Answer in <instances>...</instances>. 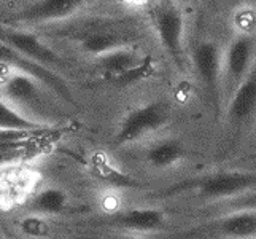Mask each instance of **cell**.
<instances>
[{
  "mask_svg": "<svg viewBox=\"0 0 256 239\" xmlns=\"http://www.w3.org/2000/svg\"><path fill=\"white\" fill-rule=\"evenodd\" d=\"M172 118L170 102L166 99L150 101L132 109L120 123L113 142L116 147H129L158 134Z\"/></svg>",
  "mask_w": 256,
  "mask_h": 239,
  "instance_id": "277c9868",
  "label": "cell"
},
{
  "mask_svg": "<svg viewBox=\"0 0 256 239\" xmlns=\"http://www.w3.org/2000/svg\"><path fill=\"white\" fill-rule=\"evenodd\" d=\"M26 155V144L21 139H6L0 136V169L13 164H20Z\"/></svg>",
  "mask_w": 256,
  "mask_h": 239,
  "instance_id": "d6986e66",
  "label": "cell"
},
{
  "mask_svg": "<svg viewBox=\"0 0 256 239\" xmlns=\"http://www.w3.org/2000/svg\"><path fill=\"white\" fill-rule=\"evenodd\" d=\"M20 229L24 236H29L30 239H40L43 236H46L50 231L48 218L37 214H29L21 220Z\"/></svg>",
  "mask_w": 256,
  "mask_h": 239,
  "instance_id": "44dd1931",
  "label": "cell"
},
{
  "mask_svg": "<svg viewBox=\"0 0 256 239\" xmlns=\"http://www.w3.org/2000/svg\"><path fill=\"white\" fill-rule=\"evenodd\" d=\"M0 63H4L10 69L20 70V72H24L30 75L32 78L38 80L43 86H46L48 90L58 97V99L64 101L70 105H75V97L72 94V90H70L67 82L60 77L59 72H56V70L35 63L32 59L24 58L20 53L13 51L6 45H2V43H0Z\"/></svg>",
  "mask_w": 256,
  "mask_h": 239,
  "instance_id": "7c38bea8",
  "label": "cell"
},
{
  "mask_svg": "<svg viewBox=\"0 0 256 239\" xmlns=\"http://www.w3.org/2000/svg\"><path fill=\"white\" fill-rule=\"evenodd\" d=\"M91 0H34L12 16V23L20 28L51 26L72 20Z\"/></svg>",
  "mask_w": 256,
  "mask_h": 239,
  "instance_id": "8fae6325",
  "label": "cell"
},
{
  "mask_svg": "<svg viewBox=\"0 0 256 239\" xmlns=\"http://www.w3.org/2000/svg\"><path fill=\"white\" fill-rule=\"evenodd\" d=\"M0 43L20 53L21 56L46 66L56 72L68 67L67 61L54 48H51L37 34L26 28L0 24Z\"/></svg>",
  "mask_w": 256,
  "mask_h": 239,
  "instance_id": "9c48e42d",
  "label": "cell"
},
{
  "mask_svg": "<svg viewBox=\"0 0 256 239\" xmlns=\"http://www.w3.org/2000/svg\"><path fill=\"white\" fill-rule=\"evenodd\" d=\"M169 239H256V210L223 212Z\"/></svg>",
  "mask_w": 256,
  "mask_h": 239,
  "instance_id": "5b68a950",
  "label": "cell"
},
{
  "mask_svg": "<svg viewBox=\"0 0 256 239\" xmlns=\"http://www.w3.org/2000/svg\"><path fill=\"white\" fill-rule=\"evenodd\" d=\"M92 61L105 78L121 88L134 85L152 74V61L132 45L112 50Z\"/></svg>",
  "mask_w": 256,
  "mask_h": 239,
  "instance_id": "8992f818",
  "label": "cell"
},
{
  "mask_svg": "<svg viewBox=\"0 0 256 239\" xmlns=\"http://www.w3.org/2000/svg\"><path fill=\"white\" fill-rule=\"evenodd\" d=\"M66 35L70 40H75L80 51L92 59L120 47L130 45L128 34L121 26L107 20H90L78 26H70L66 29Z\"/></svg>",
  "mask_w": 256,
  "mask_h": 239,
  "instance_id": "52a82bcc",
  "label": "cell"
},
{
  "mask_svg": "<svg viewBox=\"0 0 256 239\" xmlns=\"http://www.w3.org/2000/svg\"><path fill=\"white\" fill-rule=\"evenodd\" d=\"M184 155H186V148L176 137L156 139L148 144L144 152L146 164L156 171H166L178 166L183 161Z\"/></svg>",
  "mask_w": 256,
  "mask_h": 239,
  "instance_id": "2e32d148",
  "label": "cell"
},
{
  "mask_svg": "<svg viewBox=\"0 0 256 239\" xmlns=\"http://www.w3.org/2000/svg\"><path fill=\"white\" fill-rule=\"evenodd\" d=\"M24 207L29 214H37L46 218L60 215L68 207V194L59 187L37 188L24 202Z\"/></svg>",
  "mask_w": 256,
  "mask_h": 239,
  "instance_id": "e0dca14e",
  "label": "cell"
},
{
  "mask_svg": "<svg viewBox=\"0 0 256 239\" xmlns=\"http://www.w3.org/2000/svg\"><path fill=\"white\" fill-rule=\"evenodd\" d=\"M167 222V214L158 207H130L113 212L102 218V225L122 233L148 234L161 229Z\"/></svg>",
  "mask_w": 256,
  "mask_h": 239,
  "instance_id": "4fadbf2b",
  "label": "cell"
},
{
  "mask_svg": "<svg viewBox=\"0 0 256 239\" xmlns=\"http://www.w3.org/2000/svg\"><path fill=\"white\" fill-rule=\"evenodd\" d=\"M0 239H6V237H5L4 234H0Z\"/></svg>",
  "mask_w": 256,
  "mask_h": 239,
  "instance_id": "603a6c76",
  "label": "cell"
},
{
  "mask_svg": "<svg viewBox=\"0 0 256 239\" xmlns=\"http://www.w3.org/2000/svg\"><path fill=\"white\" fill-rule=\"evenodd\" d=\"M222 50L214 40H200L188 56L191 69L207 99L220 109L222 101Z\"/></svg>",
  "mask_w": 256,
  "mask_h": 239,
  "instance_id": "30bf717a",
  "label": "cell"
},
{
  "mask_svg": "<svg viewBox=\"0 0 256 239\" xmlns=\"http://www.w3.org/2000/svg\"><path fill=\"white\" fill-rule=\"evenodd\" d=\"M212 206L215 212L223 214V212H232V210H256V190L246 191L239 196L229 198L220 202H214Z\"/></svg>",
  "mask_w": 256,
  "mask_h": 239,
  "instance_id": "ffe728a7",
  "label": "cell"
},
{
  "mask_svg": "<svg viewBox=\"0 0 256 239\" xmlns=\"http://www.w3.org/2000/svg\"><path fill=\"white\" fill-rule=\"evenodd\" d=\"M37 182L38 174L29 167L13 164L0 169V207L13 209L22 206L37 190Z\"/></svg>",
  "mask_w": 256,
  "mask_h": 239,
  "instance_id": "5bb4252c",
  "label": "cell"
},
{
  "mask_svg": "<svg viewBox=\"0 0 256 239\" xmlns=\"http://www.w3.org/2000/svg\"><path fill=\"white\" fill-rule=\"evenodd\" d=\"M148 15L160 47L166 51L172 63L184 72L190 59L184 42L186 26L180 5L175 0H154L150 5Z\"/></svg>",
  "mask_w": 256,
  "mask_h": 239,
  "instance_id": "3957f363",
  "label": "cell"
},
{
  "mask_svg": "<svg viewBox=\"0 0 256 239\" xmlns=\"http://www.w3.org/2000/svg\"><path fill=\"white\" fill-rule=\"evenodd\" d=\"M113 239H148L145 234H134V233H121Z\"/></svg>",
  "mask_w": 256,
  "mask_h": 239,
  "instance_id": "7402d4cb",
  "label": "cell"
},
{
  "mask_svg": "<svg viewBox=\"0 0 256 239\" xmlns=\"http://www.w3.org/2000/svg\"><path fill=\"white\" fill-rule=\"evenodd\" d=\"M256 190V171H218L188 179L162 191V196L194 193L198 198L220 202Z\"/></svg>",
  "mask_w": 256,
  "mask_h": 239,
  "instance_id": "6da1fadb",
  "label": "cell"
},
{
  "mask_svg": "<svg viewBox=\"0 0 256 239\" xmlns=\"http://www.w3.org/2000/svg\"><path fill=\"white\" fill-rule=\"evenodd\" d=\"M46 128L50 126L29 118L0 96V134H29Z\"/></svg>",
  "mask_w": 256,
  "mask_h": 239,
  "instance_id": "ac0fdd59",
  "label": "cell"
},
{
  "mask_svg": "<svg viewBox=\"0 0 256 239\" xmlns=\"http://www.w3.org/2000/svg\"><path fill=\"white\" fill-rule=\"evenodd\" d=\"M50 94L52 93L46 86H43L38 80L10 67L0 82V96L5 101L14 105L18 110L28 115L29 118L43 123L46 126H51L46 121V117L52 115L56 109L50 101Z\"/></svg>",
  "mask_w": 256,
  "mask_h": 239,
  "instance_id": "7a4b0ae2",
  "label": "cell"
},
{
  "mask_svg": "<svg viewBox=\"0 0 256 239\" xmlns=\"http://www.w3.org/2000/svg\"><path fill=\"white\" fill-rule=\"evenodd\" d=\"M256 37L239 32L222 53V96L228 99L254 69Z\"/></svg>",
  "mask_w": 256,
  "mask_h": 239,
  "instance_id": "ba28073f",
  "label": "cell"
},
{
  "mask_svg": "<svg viewBox=\"0 0 256 239\" xmlns=\"http://www.w3.org/2000/svg\"><path fill=\"white\" fill-rule=\"evenodd\" d=\"M228 102V121L237 134L256 117V69L231 93Z\"/></svg>",
  "mask_w": 256,
  "mask_h": 239,
  "instance_id": "9a60e30c",
  "label": "cell"
}]
</instances>
